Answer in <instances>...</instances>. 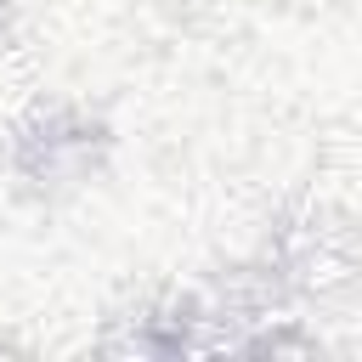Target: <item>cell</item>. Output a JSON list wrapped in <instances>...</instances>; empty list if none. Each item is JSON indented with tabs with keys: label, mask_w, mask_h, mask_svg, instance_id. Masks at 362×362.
<instances>
[{
	"label": "cell",
	"mask_w": 362,
	"mask_h": 362,
	"mask_svg": "<svg viewBox=\"0 0 362 362\" xmlns=\"http://www.w3.org/2000/svg\"><path fill=\"white\" fill-rule=\"evenodd\" d=\"M0 6H6V0H0Z\"/></svg>",
	"instance_id": "obj_1"
}]
</instances>
